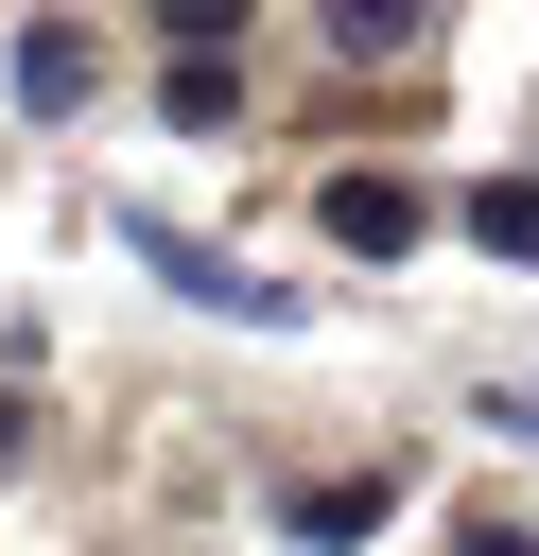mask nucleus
<instances>
[{
    "label": "nucleus",
    "mask_w": 539,
    "mask_h": 556,
    "mask_svg": "<svg viewBox=\"0 0 539 556\" xmlns=\"http://www.w3.org/2000/svg\"><path fill=\"white\" fill-rule=\"evenodd\" d=\"M87 87H104V52H87V17H35V35H17V122H70Z\"/></svg>",
    "instance_id": "obj_2"
},
{
    "label": "nucleus",
    "mask_w": 539,
    "mask_h": 556,
    "mask_svg": "<svg viewBox=\"0 0 539 556\" xmlns=\"http://www.w3.org/2000/svg\"><path fill=\"white\" fill-rule=\"evenodd\" d=\"M417 17H435V0H330V52L383 70V52H417Z\"/></svg>",
    "instance_id": "obj_5"
},
{
    "label": "nucleus",
    "mask_w": 539,
    "mask_h": 556,
    "mask_svg": "<svg viewBox=\"0 0 539 556\" xmlns=\"http://www.w3.org/2000/svg\"><path fill=\"white\" fill-rule=\"evenodd\" d=\"M156 35H174V52H226V35H243V0H156Z\"/></svg>",
    "instance_id": "obj_7"
},
{
    "label": "nucleus",
    "mask_w": 539,
    "mask_h": 556,
    "mask_svg": "<svg viewBox=\"0 0 539 556\" xmlns=\"http://www.w3.org/2000/svg\"><path fill=\"white\" fill-rule=\"evenodd\" d=\"M122 243H139V261H156V278H191V295H209V313H278V278H243V261H209V243H191V226H122Z\"/></svg>",
    "instance_id": "obj_3"
},
{
    "label": "nucleus",
    "mask_w": 539,
    "mask_h": 556,
    "mask_svg": "<svg viewBox=\"0 0 539 556\" xmlns=\"http://www.w3.org/2000/svg\"><path fill=\"white\" fill-rule=\"evenodd\" d=\"M156 104H174L191 139H226V122H243V70H226V52H174V87H156Z\"/></svg>",
    "instance_id": "obj_4"
},
{
    "label": "nucleus",
    "mask_w": 539,
    "mask_h": 556,
    "mask_svg": "<svg viewBox=\"0 0 539 556\" xmlns=\"http://www.w3.org/2000/svg\"><path fill=\"white\" fill-rule=\"evenodd\" d=\"M313 226H330V243H348V261H400V243H417V226H435V208H417V191H400V174H330V191H313Z\"/></svg>",
    "instance_id": "obj_1"
},
{
    "label": "nucleus",
    "mask_w": 539,
    "mask_h": 556,
    "mask_svg": "<svg viewBox=\"0 0 539 556\" xmlns=\"http://www.w3.org/2000/svg\"><path fill=\"white\" fill-rule=\"evenodd\" d=\"M469 243H487V261H539V174H487V191H469Z\"/></svg>",
    "instance_id": "obj_6"
},
{
    "label": "nucleus",
    "mask_w": 539,
    "mask_h": 556,
    "mask_svg": "<svg viewBox=\"0 0 539 556\" xmlns=\"http://www.w3.org/2000/svg\"><path fill=\"white\" fill-rule=\"evenodd\" d=\"M0 452H17V400H0Z\"/></svg>",
    "instance_id": "obj_8"
}]
</instances>
